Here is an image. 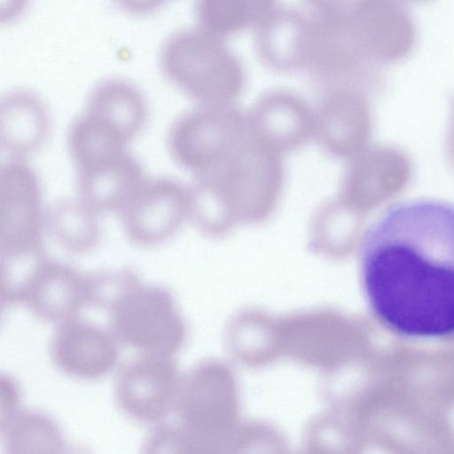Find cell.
I'll return each mask as SVG.
<instances>
[{
  "label": "cell",
  "instance_id": "obj_1",
  "mask_svg": "<svg viewBox=\"0 0 454 454\" xmlns=\"http://www.w3.org/2000/svg\"><path fill=\"white\" fill-rule=\"evenodd\" d=\"M359 262L368 304L386 327L408 338L454 335V205L392 206L366 231Z\"/></svg>",
  "mask_w": 454,
  "mask_h": 454
},
{
  "label": "cell",
  "instance_id": "obj_2",
  "mask_svg": "<svg viewBox=\"0 0 454 454\" xmlns=\"http://www.w3.org/2000/svg\"><path fill=\"white\" fill-rule=\"evenodd\" d=\"M99 275L98 306L107 309L117 340L137 353L171 356L183 324L168 290L144 284L130 269Z\"/></svg>",
  "mask_w": 454,
  "mask_h": 454
},
{
  "label": "cell",
  "instance_id": "obj_3",
  "mask_svg": "<svg viewBox=\"0 0 454 454\" xmlns=\"http://www.w3.org/2000/svg\"><path fill=\"white\" fill-rule=\"evenodd\" d=\"M39 180L23 159L9 158L0 170L1 267L17 268L44 257Z\"/></svg>",
  "mask_w": 454,
  "mask_h": 454
},
{
  "label": "cell",
  "instance_id": "obj_4",
  "mask_svg": "<svg viewBox=\"0 0 454 454\" xmlns=\"http://www.w3.org/2000/svg\"><path fill=\"white\" fill-rule=\"evenodd\" d=\"M158 60L168 81L195 95L234 88L242 74L239 59L221 38L199 27L169 35L160 47Z\"/></svg>",
  "mask_w": 454,
  "mask_h": 454
},
{
  "label": "cell",
  "instance_id": "obj_5",
  "mask_svg": "<svg viewBox=\"0 0 454 454\" xmlns=\"http://www.w3.org/2000/svg\"><path fill=\"white\" fill-rule=\"evenodd\" d=\"M94 275H84L65 263L48 259L36 262L14 290L2 301L23 304L38 319L60 323L95 305Z\"/></svg>",
  "mask_w": 454,
  "mask_h": 454
},
{
  "label": "cell",
  "instance_id": "obj_6",
  "mask_svg": "<svg viewBox=\"0 0 454 454\" xmlns=\"http://www.w3.org/2000/svg\"><path fill=\"white\" fill-rule=\"evenodd\" d=\"M344 14L354 43L371 63L399 62L416 46L415 21L403 0H350Z\"/></svg>",
  "mask_w": 454,
  "mask_h": 454
},
{
  "label": "cell",
  "instance_id": "obj_7",
  "mask_svg": "<svg viewBox=\"0 0 454 454\" xmlns=\"http://www.w3.org/2000/svg\"><path fill=\"white\" fill-rule=\"evenodd\" d=\"M176 384V369L170 356L137 353L116 372L114 401L131 420L156 426L172 409Z\"/></svg>",
  "mask_w": 454,
  "mask_h": 454
},
{
  "label": "cell",
  "instance_id": "obj_8",
  "mask_svg": "<svg viewBox=\"0 0 454 454\" xmlns=\"http://www.w3.org/2000/svg\"><path fill=\"white\" fill-rule=\"evenodd\" d=\"M118 342L110 330L77 316L59 323L51 338L50 356L62 373L80 380H96L116 365Z\"/></svg>",
  "mask_w": 454,
  "mask_h": 454
},
{
  "label": "cell",
  "instance_id": "obj_9",
  "mask_svg": "<svg viewBox=\"0 0 454 454\" xmlns=\"http://www.w3.org/2000/svg\"><path fill=\"white\" fill-rule=\"evenodd\" d=\"M185 197L177 184L165 177L145 180L121 213L129 239L140 247L166 241L178 228Z\"/></svg>",
  "mask_w": 454,
  "mask_h": 454
},
{
  "label": "cell",
  "instance_id": "obj_10",
  "mask_svg": "<svg viewBox=\"0 0 454 454\" xmlns=\"http://www.w3.org/2000/svg\"><path fill=\"white\" fill-rule=\"evenodd\" d=\"M312 40V18L292 8H276L255 27L257 54L261 60L275 68L308 66Z\"/></svg>",
  "mask_w": 454,
  "mask_h": 454
},
{
  "label": "cell",
  "instance_id": "obj_11",
  "mask_svg": "<svg viewBox=\"0 0 454 454\" xmlns=\"http://www.w3.org/2000/svg\"><path fill=\"white\" fill-rule=\"evenodd\" d=\"M76 173L79 199L98 214H121L145 182L140 163L128 152Z\"/></svg>",
  "mask_w": 454,
  "mask_h": 454
},
{
  "label": "cell",
  "instance_id": "obj_12",
  "mask_svg": "<svg viewBox=\"0 0 454 454\" xmlns=\"http://www.w3.org/2000/svg\"><path fill=\"white\" fill-rule=\"evenodd\" d=\"M49 114L33 92L13 90L1 98L0 141L9 158L24 159L39 148L49 131Z\"/></svg>",
  "mask_w": 454,
  "mask_h": 454
},
{
  "label": "cell",
  "instance_id": "obj_13",
  "mask_svg": "<svg viewBox=\"0 0 454 454\" xmlns=\"http://www.w3.org/2000/svg\"><path fill=\"white\" fill-rule=\"evenodd\" d=\"M84 112L117 132L128 143L143 129L146 102L139 89L122 78H107L93 87L87 97Z\"/></svg>",
  "mask_w": 454,
  "mask_h": 454
},
{
  "label": "cell",
  "instance_id": "obj_14",
  "mask_svg": "<svg viewBox=\"0 0 454 454\" xmlns=\"http://www.w3.org/2000/svg\"><path fill=\"white\" fill-rule=\"evenodd\" d=\"M128 142L106 123L82 111L72 122L67 145L76 172L109 162L126 151Z\"/></svg>",
  "mask_w": 454,
  "mask_h": 454
},
{
  "label": "cell",
  "instance_id": "obj_15",
  "mask_svg": "<svg viewBox=\"0 0 454 454\" xmlns=\"http://www.w3.org/2000/svg\"><path fill=\"white\" fill-rule=\"evenodd\" d=\"M98 214L82 200H62L46 213V230L67 252L91 251L100 239Z\"/></svg>",
  "mask_w": 454,
  "mask_h": 454
},
{
  "label": "cell",
  "instance_id": "obj_16",
  "mask_svg": "<svg viewBox=\"0 0 454 454\" xmlns=\"http://www.w3.org/2000/svg\"><path fill=\"white\" fill-rule=\"evenodd\" d=\"M277 0H195L200 29L219 38L256 27L276 8Z\"/></svg>",
  "mask_w": 454,
  "mask_h": 454
},
{
  "label": "cell",
  "instance_id": "obj_17",
  "mask_svg": "<svg viewBox=\"0 0 454 454\" xmlns=\"http://www.w3.org/2000/svg\"><path fill=\"white\" fill-rule=\"evenodd\" d=\"M0 425L1 438L8 453H56L65 447L59 426L43 413L16 411Z\"/></svg>",
  "mask_w": 454,
  "mask_h": 454
},
{
  "label": "cell",
  "instance_id": "obj_18",
  "mask_svg": "<svg viewBox=\"0 0 454 454\" xmlns=\"http://www.w3.org/2000/svg\"><path fill=\"white\" fill-rule=\"evenodd\" d=\"M168 0H114L122 11L133 15H145L153 12Z\"/></svg>",
  "mask_w": 454,
  "mask_h": 454
},
{
  "label": "cell",
  "instance_id": "obj_19",
  "mask_svg": "<svg viewBox=\"0 0 454 454\" xmlns=\"http://www.w3.org/2000/svg\"><path fill=\"white\" fill-rule=\"evenodd\" d=\"M28 0H0L1 22H10L25 10Z\"/></svg>",
  "mask_w": 454,
  "mask_h": 454
},
{
  "label": "cell",
  "instance_id": "obj_20",
  "mask_svg": "<svg viewBox=\"0 0 454 454\" xmlns=\"http://www.w3.org/2000/svg\"><path fill=\"white\" fill-rule=\"evenodd\" d=\"M349 0H304L313 14H326L342 10Z\"/></svg>",
  "mask_w": 454,
  "mask_h": 454
},
{
  "label": "cell",
  "instance_id": "obj_21",
  "mask_svg": "<svg viewBox=\"0 0 454 454\" xmlns=\"http://www.w3.org/2000/svg\"><path fill=\"white\" fill-rule=\"evenodd\" d=\"M403 1H407V0H403ZM408 1H413V2H423V1H427V0H408Z\"/></svg>",
  "mask_w": 454,
  "mask_h": 454
}]
</instances>
